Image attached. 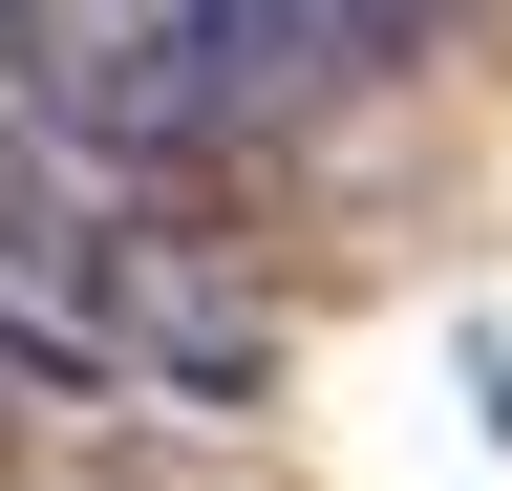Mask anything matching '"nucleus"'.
<instances>
[{"label":"nucleus","mask_w":512,"mask_h":491,"mask_svg":"<svg viewBox=\"0 0 512 491\" xmlns=\"http://www.w3.org/2000/svg\"><path fill=\"white\" fill-rule=\"evenodd\" d=\"M64 299H86V363H128V385H192V406L278 385V278L214 235V171H107Z\"/></svg>","instance_id":"f257e3e1"},{"label":"nucleus","mask_w":512,"mask_h":491,"mask_svg":"<svg viewBox=\"0 0 512 491\" xmlns=\"http://www.w3.org/2000/svg\"><path fill=\"white\" fill-rule=\"evenodd\" d=\"M427 22H448V0H192L235 150H256V129H320V107L384 86V65H427Z\"/></svg>","instance_id":"f03ea898"}]
</instances>
